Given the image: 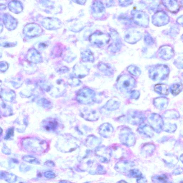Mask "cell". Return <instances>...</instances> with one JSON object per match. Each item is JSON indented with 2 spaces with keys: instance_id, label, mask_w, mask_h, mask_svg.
Listing matches in <instances>:
<instances>
[{
  "instance_id": "1",
  "label": "cell",
  "mask_w": 183,
  "mask_h": 183,
  "mask_svg": "<svg viewBox=\"0 0 183 183\" xmlns=\"http://www.w3.org/2000/svg\"><path fill=\"white\" fill-rule=\"evenodd\" d=\"M22 144L28 151L41 153L46 150L48 144L45 140L34 137L27 138L23 140Z\"/></svg>"
},
{
  "instance_id": "2",
  "label": "cell",
  "mask_w": 183,
  "mask_h": 183,
  "mask_svg": "<svg viewBox=\"0 0 183 183\" xmlns=\"http://www.w3.org/2000/svg\"><path fill=\"white\" fill-rule=\"evenodd\" d=\"M78 140L72 135L65 134L61 135L57 142V146L64 151H71L78 146Z\"/></svg>"
},
{
  "instance_id": "3",
  "label": "cell",
  "mask_w": 183,
  "mask_h": 183,
  "mask_svg": "<svg viewBox=\"0 0 183 183\" xmlns=\"http://www.w3.org/2000/svg\"><path fill=\"white\" fill-rule=\"evenodd\" d=\"M136 85L135 80L128 75L121 76L117 80L116 87L120 91L124 93H128L131 92Z\"/></svg>"
},
{
  "instance_id": "4",
  "label": "cell",
  "mask_w": 183,
  "mask_h": 183,
  "mask_svg": "<svg viewBox=\"0 0 183 183\" xmlns=\"http://www.w3.org/2000/svg\"><path fill=\"white\" fill-rule=\"evenodd\" d=\"M95 92L89 88H83L78 91L76 95V100L78 103L85 105L91 104L95 100Z\"/></svg>"
},
{
  "instance_id": "5",
  "label": "cell",
  "mask_w": 183,
  "mask_h": 183,
  "mask_svg": "<svg viewBox=\"0 0 183 183\" xmlns=\"http://www.w3.org/2000/svg\"><path fill=\"white\" fill-rule=\"evenodd\" d=\"M41 127L45 131L56 133L62 129L63 126L61 122L57 119L49 118L42 121Z\"/></svg>"
},
{
  "instance_id": "6",
  "label": "cell",
  "mask_w": 183,
  "mask_h": 183,
  "mask_svg": "<svg viewBox=\"0 0 183 183\" xmlns=\"http://www.w3.org/2000/svg\"><path fill=\"white\" fill-rule=\"evenodd\" d=\"M120 139L121 143L128 146H134L135 142L134 133L129 128H125L121 130L120 135Z\"/></svg>"
},
{
  "instance_id": "7",
  "label": "cell",
  "mask_w": 183,
  "mask_h": 183,
  "mask_svg": "<svg viewBox=\"0 0 183 183\" xmlns=\"http://www.w3.org/2000/svg\"><path fill=\"white\" fill-rule=\"evenodd\" d=\"M148 121L150 126L157 133H160L163 130L164 124L162 118L158 114H151L149 116Z\"/></svg>"
},
{
  "instance_id": "8",
  "label": "cell",
  "mask_w": 183,
  "mask_h": 183,
  "mask_svg": "<svg viewBox=\"0 0 183 183\" xmlns=\"http://www.w3.org/2000/svg\"><path fill=\"white\" fill-rule=\"evenodd\" d=\"M66 91L65 84L62 80H58L55 85H50L48 92L52 96L57 98L63 96Z\"/></svg>"
},
{
  "instance_id": "9",
  "label": "cell",
  "mask_w": 183,
  "mask_h": 183,
  "mask_svg": "<svg viewBox=\"0 0 183 183\" xmlns=\"http://www.w3.org/2000/svg\"><path fill=\"white\" fill-rule=\"evenodd\" d=\"M90 42L98 47H102L108 43L109 37L107 35L100 32H95L89 38Z\"/></svg>"
},
{
  "instance_id": "10",
  "label": "cell",
  "mask_w": 183,
  "mask_h": 183,
  "mask_svg": "<svg viewBox=\"0 0 183 183\" xmlns=\"http://www.w3.org/2000/svg\"><path fill=\"white\" fill-rule=\"evenodd\" d=\"M126 119L127 122L132 125L141 124L145 119L144 114L136 111L128 112L126 116Z\"/></svg>"
},
{
  "instance_id": "11",
  "label": "cell",
  "mask_w": 183,
  "mask_h": 183,
  "mask_svg": "<svg viewBox=\"0 0 183 183\" xmlns=\"http://www.w3.org/2000/svg\"><path fill=\"white\" fill-rule=\"evenodd\" d=\"M80 115L84 120L90 122L97 121L99 118V113L96 110L86 107L80 111Z\"/></svg>"
},
{
  "instance_id": "12",
  "label": "cell",
  "mask_w": 183,
  "mask_h": 183,
  "mask_svg": "<svg viewBox=\"0 0 183 183\" xmlns=\"http://www.w3.org/2000/svg\"><path fill=\"white\" fill-rule=\"evenodd\" d=\"M42 24L44 27L49 30L59 29L62 26V22L59 19L54 17L45 18Z\"/></svg>"
},
{
  "instance_id": "13",
  "label": "cell",
  "mask_w": 183,
  "mask_h": 183,
  "mask_svg": "<svg viewBox=\"0 0 183 183\" xmlns=\"http://www.w3.org/2000/svg\"><path fill=\"white\" fill-rule=\"evenodd\" d=\"M159 66L151 71L150 76L151 79L155 80H163L167 77L168 75L167 70L166 68Z\"/></svg>"
},
{
  "instance_id": "14",
  "label": "cell",
  "mask_w": 183,
  "mask_h": 183,
  "mask_svg": "<svg viewBox=\"0 0 183 183\" xmlns=\"http://www.w3.org/2000/svg\"><path fill=\"white\" fill-rule=\"evenodd\" d=\"M73 72L76 77L82 78L89 75V70L81 63H77L73 68Z\"/></svg>"
},
{
  "instance_id": "15",
  "label": "cell",
  "mask_w": 183,
  "mask_h": 183,
  "mask_svg": "<svg viewBox=\"0 0 183 183\" xmlns=\"http://www.w3.org/2000/svg\"><path fill=\"white\" fill-rule=\"evenodd\" d=\"M113 128L110 123H103L100 126L98 132L100 135L105 138L110 137L113 134Z\"/></svg>"
},
{
  "instance_id": "16",
  "label": "cell",
  "mask_w": 183,
  "mask_h": 183,
  "mask_svg": "<svg viewBox=\"0 0 183 183\" xmlns=\"http://www.w3.org/2000/svg\"><path fill=\"white\" fill-rule=\"evenodd\" d=\"M96 153L99 157L103 159L104 162H106L108 160V158H110V152L109 149L104 146L100 147L97 148L96 150Z\"/></svg>"
},
{
  "instance_id": "17",
  "label": "cell",
  "mask_w": 183,
  "mask_h": 183,
  "mask_svg": "<svg viewBox=\"0 0 183 183\" xmlns=\"http://www.w3.org/2000/svg\"><path fill=\"white\" fill-rule=\"evenodd\" d=\"M168 103L167 98L165 97H160L154 99V106L159 110H164L167 108Z\"/></svg>"
},
{
  "instance_id": "18",
  "label": "cell",
  "mask_w": 183,
  "mask_h": 183,
  "mask_svg": "<svg viewBox=\"0 0 183 183\" xmlns=\"http://www.w3.org/2000/svg\"><path fill=\"white\" fill-rule=\"evenodd\" d=\"M138 130L140 133L146 136L149 137H152L153 136L154 132L153 128L150 126L145 125L140 126Z\"/></svg>"
},
{
  "instance_id": "19",
  "label": "cell",
  "mask_w": 183,
  "mask_h": 183,
  "mask_svg": "<svg viewBox=\"0 0 183 183\" xmlns=\"http://www.w3.org/2000/svg\"><path fill=\"white\" fill-rule=\"evenodd\" d=\"M0 96L4 100L8 102H12L16 96L15 92L12 90H3L0 94Z\"/></svg>"
},
{
  "instance_id": "20",
  "label": "cell",
  "mask_w": 183,
  "mask_h": 183,
  "mask_svg": "<svg viewBox=\"0 0 183 183\" xmlns=\"http://www.w3.org/2000/svg\"><path fill=\"white\" fill-rule=\"evenodd\" d=\"M92 10L94 15L98 16L101 15L104 11V8L103 3L99 1H94L93 3Z\"/></svg>"
},
{
  "instance_id": "21",
  "label": "cell",
  "mask_w": 183,
  "mask_h": 183,
  "mask_svg": "<svg viewBox=\"0 0 183 183\" xmlns=\"http://www.w3.org/2000/svg\"><path fill=\"white\" fill-rule=\"evenodd\" d=\"M120 106L119 102L115 99H112L107 102L104 107L108 111H112L117 110Z\"/></svg>"
},
{
  "instance_id": "22",
  "label": "cell",
  "mask_w": 183,
  "mask_h": 183,
  "mask_svg": "<svg viewBox=\"0 0 183 183\" xmlns=\"http://www.w3.org/2000/svg\"><path fill=\"white\" fill-rule=\"evenodd\" d=\"M154 90L158 94L162 95H167L169 93L168 88L165 85H156L154 86Z\"/></svg>"
},
{
  "instance_id": "23",
  "label": "cell",
  "mask_w": 183,
  "mask_h": 183,
  "mask_svg": "<svg viewBox=\"0 0 183 183\" xmlns=\"http://www.w3.org/2000/svg\"><path fill=\"white\" fill-rule=\"evenodd\" d=\"M81 58L85 62H94V61L93 54L89 49L83 52L81 54Z\"/></svg>"
},
{
  "instance_id": "24",
  "label": "cell",
  "mask_w": 183,
  "mask_h": 183,
  "mask_svg": "<svg viewBox=\"0 0 183 183\" xmlns=\"http://www.w3.org/2000/svg\"><path fill=\"white\" fill-rule=\"evenodd\" d=\"M100 139L98 138L94 135H90L87 137L86 140V144L88 146H92L99 143Z\"/></svg>"
},
{
  "instance_id": "25",
  "label": "cell",
  "mask_w": 183,
  "mask_h": 183,
  "mask_svg": "<svg viewBox=\"0 0 183 183\" xmlns=\"http://www.w3.org/2000/svg\"><path fill=\"white\" fill-rule=\"evenodd\" d=\"M153 181L158 183H169V178L165 175H156L152 178Z\"/></svg>"
},
{
  "instance_id": "26",
  "label": "cell",
  "mask_w": 183,
  "mask_h": 183,
  "mask_svg": "<svg viewBox=\"0 0 183 183\" xmlns=\"http://www.w3.org/2000/svg\"><path fill=\"white\" fill-rule=\"evenodd\" d=\"M170 91L173 95L177 96L182 90V85L180 84L173 85L170 87Z\"/></svg>"
},
{
  "instance_id": "27",
  "label": "cell",
  "mask_w": 183,
  "mask_h": 183,
  "mask_svg": "<svg viewBox=\"0 0 183 183\" xmlns=\"http://www.w3.org/2000/svg\"><path fill=\"white\" fill-rule=\"evenodd\" d=\"M1 111L2 115L4 116H9L12 113L11 107L6 103H3L1 107Z\"/></svg>"
},
{
  "instance_id": "28",
  "label": "cell",
  "mask_w": 183,
  "mask_h": 183,
  "mask_svg": "<svg viewBox=\"0 0 183 183\" xmlns=\"http://www.w3.org/2000/svg\"><path fill=\"white\" fill-rule=\"evenodd\" d=\"M39 105L44 108L48 109L51 108L52 104L51 101L46 98H41L38 101Z\"/></svg>"
},
{
  "instance_id": "29",
  "label": "cell",
  "mask_w": 183,
  "mask_h": 183,
  "mask_svg": "<svg viewBox=\"0 0 183 183\" xmlns=\"http://www.w3.org/2000/svg\"><path fill=\"white\" fill-rule=\"evenodd\" d=\"M23 159L26 162L33 164L39 165L40 164L39 161L36 158L32 156H25L23 157Z\"/></svg>"
},
{
  "instance_id": "30",
  "label": "cell",
  "mask_w": 183,
  "mask_h": 183,
  "mask_svg": "<svg viewBox=\"0 0 183 183\" xmlns=\"http://www.w3.org/2000/svg\"><path fill=\"white\" fill-rule=\"evenodd\" d=\"M176 129V126L172 124L164 125L163 128V130L168 132H174Z\"/></svg>"
},
{
  "instance_id": "31",
  "label": "cell",
  "mask_w": 183,
  "mask_h": 183,
  "mask_svg": "<svg viewBox=\"0 0 183 183\" xmlns=\"http://www.w3.org/2000/svg\"><path fill=\"white\" fill-rule=\"evenodd\" d=\"M68 84L71 86L73 87H77L80 85V81L76 77H73L71 78L68 81Z\"/></svg>"
},
{
  "instance_id": "32",
  "label": "cell",
  "mask_w": 183,
  "mask_h": 183,
  "mask_svg": "<svg viewBox=\"0 0 183 183\" xmlns=\"http://www.w3.org/2000/svg\"><path fill=\"white\" fill-rule=\"evenodd\" d=\"M169 111V112H168V111L166 112V113H165V116L166 118H178V117L179 116V113H177V112H176L175 111Z\"/></svg>"
},
{
  "instance_id": "33",
  "label": "cell",
  "mask_w": 183,
  "mask_h": 183,
  "mask_svg": "<svg viewBox=\"0 0 183 183\" xmlns=\"http://www.w3.org/2000/svg\"><path fill=\"white\" fill-rule=\"evenodd\" d=\"M7 173L5 172L4 179H5L6 181L8 182H15L16 179V176L13 174H7Z\"/></svg>"
},
{
  "instance_id": "34",
  "label": "cell",
  "mask_w": 183,
  "mask_h": 183,
  "mask_svg": "<svg viewBox=\"0 0 183 183\" xmlns=\"http://www.w3.org/2000/svg\"><path fill=\"white\" fill-rule=\"evenodd\" d=\"M130 176L133 177L139 178L141 177L142 176L141 172L137 169L130 170Z\"/></svg>"
},
{
  "instance_id": "35",
  "label": "cell",
  "mask_w": 183,
  "mask_h": 183,
  "mask_svg": "<svg viewBox=\"0 0 183 183\" xmlns=\"http://www.w3.org/2000/svg\"><path fill=\"white\" fill-rule=\"evenodd\" d=\"M14 128H10L8 130L7 132L5 139L8 140L10 138L14 135Z\"/></svg>"
},
{
  "instance_id": "36",
  "label": "cell",
  "mask_w": 183,
  "mask_h": 183,
  "mask_svg": "<svg viewBox=\"0 0 183 183\" xmlns=\"http://www.w3.org/2000/svg\"><path fill=\"white\" fill-rule=\"evenodd\" d=\"M45 176L47 178L51 179L55 177V175L54 173L51 172H48L45 173Z\"/></svg>"
},
{
  "instance_id": "37",
  "label": "cell",
  "mask_w": 183,
  "mask_h": 183,
  "mask_svg": "<svg viewBox=\"0 0 183 183\" xmlns=\"http://www.w3.org/2000/svg\"><path fill=\"white\" fill-rule=\"evenodd\" d=\"M68 68L65 67V66H62L60 68H59L57 71L59 73H63L68 72Z\"/></svg>"
},
{
  "instance_id": "38",
  "label": "cell",
  "mask_w": 183,
  "mask_h": 183,
  "mask_svg": "<svg viewBox=\"0 0 183 183\" xmlns=\"http://www.w3.org/2000/svg\"><path fill=\"white\" fill-rule=\"evenodd\" d=\"M132 94H131V98H137L138 97L140 96V93L139 91H135L133 92Z\"/></svg>"
},
{
  "instance_id": "39",
  "label": "cell",
  "mask_w": 183,
  "mask_h": 183,
  "mask_svg": "<svg viewBox=\"0 0 183 183\" xmlns=\"http://www.w3.org/2000/svg\"><path fill=\"white\" fill-rule=\"evenodd\" d=\"M74 2H76V3H77L80 4H81V5H83L84 4V3H85V2H86V1H74Z\"/></svg>"
},
{
  "instance_id": "40",
  "label": "cell",
  "mask_w": 183,
  "mask_h": 183,
  "mask_svg": "<svg viewBox=\"0 0 183 183\" xmlns=\"http://www.w3.org/2000/svg\"><path fill=\"white\" fill-rule=\"evenodd\" d=\"M117 183H127V182H126L125 181L123 180H121L120 181H119Z\"/></svg>"
},
{
  "instance_id": "41",
  "label": "cell",
  "mask_w": 183,
  "mask_h": 183,
  "mask_svg": "<svg viewBox=\"0 0 183 183\" xmlns=\"http://www.w3.org/2000/svg\"><path fill=\"white\" fill-rule=\"evenodd\" d=\"M2 132H3V130H2V128L0 127V135L2 134Z\"/></svg>"
},
{
  "instance_id": "42",
  "label": "cell",
  "mask_w": 183,
  "mask_h": 183,
  "mask_svg": "<svg viewBox=\"0 0 183 183\" xmlns=\"http://www.w3.org/2000/svg\"><path fill=\"white\" fill-rule=\"evenodd\" d=\"M1 83H0V86H1Z\"/></svg>"
},
{
  "instance_id": "43",
  "label": "cell",
  "mask_w": 183,
  "mask_h": 183,
  "mask_svg": "<svg viewBox=\"0 0 183 183\" xmlns=\"http://www.w3.org/2000/svg\"><path fill=\"white\" fill-rule=\"evenodd\" d=\"M182 183V182L181 183Z\"/></svg>"
},
{
  "instance_id": "44",
  "label": "cell",
  "mask_w": 183,
  "mask_h": 183,
  "mask_svg": "<svg viewBox=\"0 0 183 183\" xmlns=\"http://www.w3.org/2000/svg\"><path fill=\"white\" fill-rule=\"evenodd\" d=\"M22 183V182H21V183Z\"/></svg>"
}]
</instances>
